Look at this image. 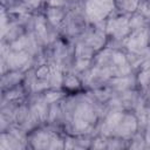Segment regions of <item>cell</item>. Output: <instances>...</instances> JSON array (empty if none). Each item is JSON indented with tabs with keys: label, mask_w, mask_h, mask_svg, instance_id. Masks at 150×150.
Listing matches in <instances>:
<instances>
[{
	"label": "cell",
	"mask_w": 150,
	"mask_h": 150,
	"mask_svg": "<svg viewBox=\"0 0 150 150\" xmlns=\"http://www.w3.org/2000/svg\"><path fill=\"white\" fill-rule=\"evenodd\" d=\"M45 0H21V2L29 9V11H36L41 7Z\"/></svg>",
	"instance_id": "cell-20"
},
{
	"label": "cell",
	"mask_w": 150,
	"mask_h": 150,
	"mask_svg": "<svg viewBox=\"0 0 150 150\" xmlns=\"http://www.w3.org/2000/svg\"><path fill=\"white\" fill-rule=\"evenodd\" d=\"M109 89L112 91L114 95L122 94L128 90H132L137 88V81H136V75H127V76H120V77H112L110 79L107 84Z\"/></svg>",
	"instance_id": "cell-11"
},
{
	"label": "cell",
	"mask_w": 150,
	"mask_h": 150,
	"mask_svg": "<svg viewBox=\"0 0 150 150\" xmlns=\"http://www.w3.org/2000/svg\"><path fill=\"white\" fill-rule=\"evenodd\" d=\"M63 125L70 135H91L103 116V105L88 94L63 98Z\"/></svg>",
	"instance_id": "cell-1"
},
{
	"label": "cell",
	"mask_w": 150,
	"mask_h": 150,
	"mask_svg": "<svg viewBox=\"0 0 150 150\" xmlns=\"http://www.w3.org/2000/svg\"><path fill=\"white\" fill-rule=\"evenodd\" d=\"M83 87L81 79L71 70H67L63 74V89L68 91H76Z\"/></svg>",
	"instance_id": "cell-15"
},
{
	"label": "cell",
	"mask_w": 150,
	"mask_h": 150,
	"mask_svg": "<svg viewBox=\"0 0 150 150\" xmlns=\"http://www.w3.org/2000/svg\"><path fill=\"white\" fill-rule=\"evenodd\" d=\"M68 1H69V2H70V1H77V0H68Z\"/></svg>",
	"instance_id": "cell-23"
},
{
	"label": "cell",
	"mask_w": 150,
	"mask_h": 150,
	"mask_svg": "<svg viewBox=\"0 0 150 150\" xmlns=\"http://www.w3.org/2000/svg\"><path fill=\"white\" fill-rule=\"evenodd\" d=\"M40 94H41V97L43 98V101L49 105L66 97V91L62 89H47Z\"/></svg>",
	"instance_id": "cell-17"
},
{
	"label": "cell",
	"mask_w": 150,
	"mask_h": 150,
	"mask_svg": "<svg viewBox=\"0 0 150 150\" xmlns=\"http://www.w3.org/2000/svg\"><path fill=\"white\" fill-rule=\"evenodd\" d=\"M141 0H115V9L123 14H132L137 11Z\"/></svg>",
	"instance_id": "cell-16"
},
{
	"label": "cell",
	"mask_w": 150,
	"mask_h": 150,
	"mask_svg": "<svg viewBox=\"0 0 150 150\" xmlns=\"http://www.w3.org/2000/svg\"><path fill=\"white\" fill-rule=\"evenodd\" d=\"M104 23V22H103ZM79 41H82L97 53L105 47L108 42V35L105 33L104 26L102 27V23L98 25H89L87 29L83 32V34L77 39ZM76 40V41H77Z\"/></svg>",
	"instance_id": "cell-9"
},
{
	"label": "cell",
	"mask_w": 150,
	"mask_h": 150,
	"mask_svg": "<svg viewBox=\"0 0 150 150\" xmlns=\"http://www.w3.org/2000/svg\"><path fill=\"white\" fill-rule=\"evenodd\" d=\"M82 7L88 23L98 25L114 13L115 0H83Z\"/></svg>",
	"instance_id": "cell-5"
},
{
	"label": "cell",
	"mask_w": 150,
	"mask_h": 150,
	"mask_svg": "<svg viewBox=\"0 0 150 150\" xmlns=\"http://www.w3.org/2000/svg\"><path fill=\"white\" fill-rule=\"evenodd\" d=\"M29 146L38 150H60L64 149V138L50 128H36L28 136Z\"/></svg>",
	"instance_id": "cell-3"
},
{
	"label": "cell",
	"mask_w": 150,
	"mask_h": 150,
	"mask_svg": "<svg viewBox=\"0 0 150 150\" xmlns=\"http://www.w3.org/2000/svg\"><path fill=\"white\" fill-rule=\"evenodd\" d=\"M32 32L41 47H49L56 40V32L48 22L45 14H38L32 19Z\"/></svg>",
	"instance_id": "cell-7"
},
{
	"label": "cell",
	"mask_w": 150,
	"mask_h": 150,
	"mask_svg": "<svg viewBox=\"0 0 150 150\" xmlns=\"http://www.w3.org/2000/svg\"><path fill=\"white\" fill-rule=\"evenodd\" d=\"M90 23H88L84 13L83 7L79 8L77 6L69 8L67 12V15L59 29V33L67 39H79L83 32L87 29V27Z\"/></svg>",
	"instance_id": "cell-4"
},
{
	"label": "cell",
	"mask_w": 150,
	"mask_h": 150,
	"mask_svg": "<svg viewBox=\"0 0 150 150\" xmlns=\"http://www.w3.org/2000/svg\"><path fill=\"white\" fill-rule=\"evenodd\" d=\"M104 29L108 39L122 42L131 32L130 29V14H111L104 22Z\"/></svg>",
	"instance_id": "cell-6"
},
{
	"label": "cell",
	"mask_w": 150,
	"mask_h": 150,
	"mask_svg": "<svg viewBox=\"0 0 150 150\" xmlns=\"http://www.w3.org/2000/svg\"><path fill=\"white\" fill-rule=\"evenodd\" d=\"M138 131V118L134 111L124 110L121 120L116 124L111 137L129 141Z\"/></svg>",
	"instance_id": "cell-10"
},
{
	"label": "cell",
	"mask_w": 150,
	"mask_h": 150,
	"mask_svg": "<svg viewBox=\"0 0 150 150\" xmlns=\"http://www.w3.org/2000/svg\"><path fill=\"white\" fill-rule=\"evenodd\" d=\"M150 23L137 12L130 14V29L135 30V29H141L144 27H149Z\"/></svg>",
	"instance_id": "cell-18"
},
{
	"label": "cell",
	"mask_w": 150,
	"mask_h": 150,
	"mask_svg": "<svg viewBox=\"0 0 150 150\" xmlns=\"http://www.w3.org/2000/svg\"><path fill=\"white\" fill-rule=\"evenodd\" d=\"M25 75H26V73L19 71V70H8L7 73L2 74V79H1V90H2V93L23 83Z\"/></svg>",
	"instance_id": "cell-13"
},
{
	"label": "cell",
	"mask_w": 150,
	"mask_h": 150,
	"mask_svg": "<svg viewBox=\"0 0 150 150\" xmlns=\"http://www.w3.org/2000/svg\"><path fill=\"white\" fill-rule=\"evenodd\" d=\"M136 12L141 14L150 23V2H148L146 0H141Z\"/></svg>",
	"instance_id": "cell-19"
},
{
	"label": "cell",
	"mask_w": 150,
	"mask_h": 150,
	"mask_svg": "<svg viewBox=\"0 0 150 150\" xmlns=\"http://www.w3.org/2000/svg\"><path fill=\"white\" fill-rule=\"evenodd\" d=\"M1 75L8 70H19L26 73L34 67L35 57L25 50L11 49L7 42L1 41Z\"/></svg>",
	"instance_id": "cell-2"
},
{
	"label": "cell",
	"mask_w": 150,
	"mask_h": 150,
	"mask_svg": "<svg viewBox=\"0 0 150 150\" xmlns=\"http://www.w3.org/2000/svg\"><path fill=\"white\" fill-rule=\"evenodd\" d=\"M47 7H63L66 8L69 4L68 0H45Z\"/></svg>",
	"instance_id": "cell-21"
},
{
	"label": "cell",
	"mask_w": 150,
	"mask_h": 150,
	"mask_svg": "<svg viewBox=\"0 0 150 150\" xmlns=\"http://www.w3.org/2000/svg\"><path fill=\"white\" fill-rule=\"evenodd\" d=\"M146 1H148V2H150V0H146Z\"/></svg>",
	"instance_id": "cell-24"
},
{
	"label": "cell",
	"mask_w": 150,
	"mask_h": 150,
	"mask_svg": "<svg viewBox=\"0 0 150 150\" xmlns=\"http://www.w3.org/2000/svg\"><path fill=\"white\" fill-rule=\"evenodd\" d=\"M127 53H142L150 48V26L135 29L122 41Z\"/></svg>",
	"instance_id": "cell-8"
},
{
	"label": "cell",
	"mask_w": 150,
	"mask_h": 150,
	"mask_svg": "<svg viewBox=\"0 0 150 150\" xmlns=\"http://www.w3.org/2000/svg\"><path fill=\"white\" fill-rule=\"evenodd\" d=\"M145 100H146V102H148V103L150 104V93H149V95H148V96L145 97Z\"/></svg>",
	"instance_id": "cell-22"
},
{
	"label": "cell",
	"mask_w": 150,
	"mask_h": 150,
	"mask_svg": "<svg viewBox=\"0 0 150 150\" xmlns=\"http://www.w3.org/2000/svg\"><path fill=\"white\" fill-rule=\"evenodd\" d=\"M136 81L138 90L144 97H146L150 93V57L139 66L138 73L136 75Z\"/></svg>",
	"instance_id": "cell-12"
},
{
	"label": "cell",
	"mask_w": 150,
	"mask_h": 150,
	"mask_svg": "<svg viewBox=\"0 0 150 150\" xmlns=\"http://www.w3.org/2000/svg\"><path fill=\"white\" fill-rule=\"evenodd\" d=\"M67 12L66 8L63 7H47L46 12H45V15L49 22V25L59 32L66 15H67Z\"/></svg>",
	"instance_id": "cell-14"
}]
</instances>
